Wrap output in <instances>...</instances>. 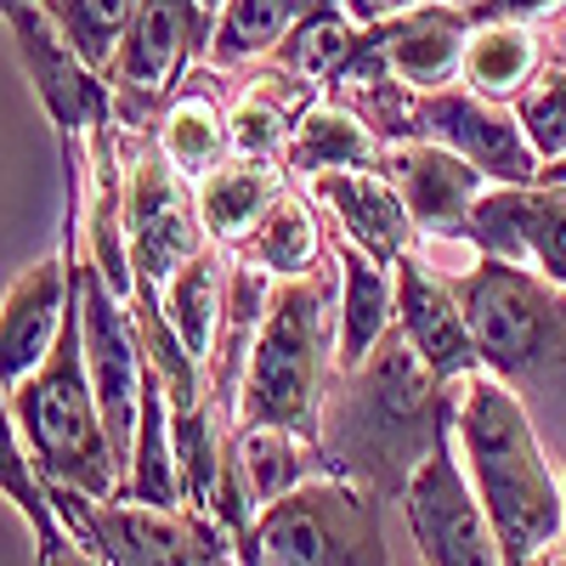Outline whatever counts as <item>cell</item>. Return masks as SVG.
Wrapping results in <instances>:
<instances>
[{
    "instance_id": "18",
    "label": "cell",
    "mask_w": 566,
    "mask_h": 566,
    "mask_svg": "<svg viewBox=\"0 0 566 566\" xmlns=\"http://www.w3.org/2000/svg\"><path fill=\"white\" fill-rule=\"evenodd\" d=\"M397 335L431 363L442 380H470V374H482L476 335H470V323H464V306L453 295V283L424 255L397 261Z\"/></svg>"
},
{
    "instance_id": "39",
    "label": "cell",
    "mask_w": 566,
    "mask_h": 566,
    "mask_svg": "<svg viewBox=\"0 0 566 566\" xmlns=\"http://www.w3.org/2000/svg\"><path fill=\"white\" fill-rule=\"evenodd\" d=\"M312 7H346V0H312Z\"/></svg>"
},
{
    "instance_id": "26",
    "label": "cell",
    "mask_w": 566,
    "mask_h": 566,
    "mask_svg": "<svg viewBox=\"0 0 566 566\" xmlns=\"http://www.w3.org/2000/svg\"><path fill=\"white\" fill-rule=\"evenodd\" d=\"M154 142H159V154L170 159V170H181L187 181H199V176H210L216 165L232 159L227 108L210 97L205 85H193V80H187L176 97H170V108H165Z\"/></svg>"
},
{
    "instance_id": "8",
    "label": "cell",
    "mask_w": 566,
    "mask_h": 566,
    "mask_svg": "<svg viewBox=\"0 0 566 566\" xmlns=\"http://www.w3.org/2000/svg\"><path fill=\"white\" fill-rule=\"evenodd\" d=\"M210 12L199 0H142L130 18L114 63L103 69L114 91V125L119 136H154L170 97L193 80V63L210 52Z\"/></svg>"
},
{
    "instance_id": "19",
    "label": "cell",
    "mask_w": 566,
    "mask_h": 566,
    "mask_svg": "<svg viewBox=\"0 0 566 566\" xmlns=\"http://www.w3.org/2000/svg\"><path fill=\"white\" fill-rule=\"evenodd\" d=\"M323 97L317 80H301L277 63H261V74L239 91V103L227 108V136H232V154L239 159H266L283 165V148L295 136V119Z\"/></svg>"
},
{
    "instance_id": "24",
    "label": "cell",
    "mask_w": 566,
    "mask_h": 566,
    "mask_svg": "<svg viewBox=\"0 0 566 566\" xmlns=\"http://www.w3.org/2000/svg\"><path fill=\"white\" fill-rule=\"evenodd\" d=\"M0 499L23 515V527L34 538V566H63L74 538H69L63 515L52 504V488L40 482V470H34V459L23 448V431L12 419V391L7 386H0Z\"/></svg>"
},
{
    "instance_id": "31",
    "label": "cell",
    "mask_w": 566,
    "mask_h": 566,
    "mask_svg": "<svg viewBox=\"0 0 566 566\" xmlns=\"http://www.w3.org/2000/svg\"><path fill=\"white\" fill-rule=\"evenodd\" d=\"M510 114H515V125H522L527 148L538 154V165L560 159L566 154V63L549 57L522 91H515Z\"/></svg>"
},
{
    "instance_id": "35",
    "label": "cell",
    "mask_w": 566,
    "mask_h": 566,
    "mask_svg": "<svg viewBox=\"0 0 566 566\" xmlns=\"http://www.w3.org/2000/svg\"><path fill=\"white\" fill-rule=\"evenodd\" d=\"M560 499H566V459H560ZM560 566H566V522H560V538H555V549H549Z\"/></svg>"
},
{
    "instance_id": "25",
    "label": "cell",
    "mask_w": 566,
    "mask_h": 566,
    "mask_svg": "<svg viewBox=\"0 0 566 566\" xmlns=\"http://www.w3.org/2000/svg\"><path fill=\"white\" fill-rule=\"evenodd\" d=\"M544 63H549V40L538 23H470L459 80L493 103H515V91Z\"/></svg>"
},
{
    "instance_id": "10",
    "label": "cell",
    "mask_w": 566,
    "mask_h": 566,
    "mask_svg": "<svg viewBox=\"0 0 566 566\" xmlns=\"http://www.w3.org/2000/svg\"><path fill=\"white\" fill-rule=\"evenodd\" d=\"M397 510H402V527L413 538L419 566H504V549L488 527V510L464 476L459 442H442L413 470Z\"/></svg>"
},
{
    "instance_id": "12",
    "label": "cell",
    "mask_w": 566,
    "mask_h": 566,
    "mask_svg": "<svg viewBox=\"0 0 566 566\" xmlns=\"http://www.w3.org/2000/svg\"><path fill=\"white\" fill-rule=\"evenodd\" d=\"M0 23H7L12 52H18V63H23L29 85H34L45 119L57 125L63 142H85L91 130L114 125V91H108L103 69H91L63 40V29L34 7V0L0 7Z\"/></svg>"
},
{
    "instance_id": "38",
    "label": "cell",
    "mask_w": 566,
    "mask_h": 566,
    "mask_svg": "<svg viewBox=\"0 0 566 566\" xmlns=\"http://www.w3.org/2000/svg\"><path fill=\"white\" fill-rule=\"evenodd\" d=\"M527 566H560V560H555V555H538V560H527Z\"/></svg>"
},
{
    "instance_id": "33",
    "label": "cell",
    "mask_w": 566,
    "mask_h": 566,
    "mask_svg": "<svg viewBox=\"0 0 566 566\" xmlns=\"http://www.w3.org/2000/svg\"><path fill=\"white\" fill-rule=\"evenodd\" d=\"M538 29H544V34H555V40H549V57H555V52H566V7H560L549 23H538Z\"/></svg>"
},
{
    "instance_id": "32",
    "label": "cell",
    "mask_w": 566,
    "mask_h": 566,
    "mask_svg": "<svg viewBox=\"0 0 566 566\" xmlns=\"http://www.w3.org/2000/svg\"><path fill=\"white\" fill-rule=\"evenodd\" d=\"M413 7H424V0H346V12H352L357 23H386V18L413 12Z\"/></svg>"
},
{
    "instance_id": "23",
    "label": "cell",
    "mask_w": 566,
    "mask_h": 566,
    "mask_svg": "<svg viewBox=\"0 0 566 566\" xmlns=\"http://www.w3.org/2000/svg\"><path fill=\"white\" fill-rule=\"evenodd\" d=\"M380 154H386V142L346 103L317 97L295 119V136H290V148H283V170H290V181H312V176H328V170H368V165H380Z\"/></svg>"
},
{
    "instance_id": "1",
    "label": "cell",
    "mask_w": 566,
    "mask_h": 566,
    "mask_svg": "<svg viewBox=\"0 0 566 566\" xmlns=\"http://www.w3.org/2000/svg\"><path fill=\"white\" fill-rule=\"evenodd\" d=\"M453 413L459 380H442L391 328L357 368L335 374L317 419V448L335 476L363 482L386 510H397L413 470L453 442Z\"/></svg>"
},
{
    "instance_id": "13",
    "label": "cell",
    "mask_w": 566,
    "mask_h": 566,
    "mask_svg": "<svg viewBox=\"0 0 566 566\" xmlns=\"http://www.w3.org/2000/svg\"><path fill=\"white\" fill-rule=\"evenodd\" d=\"M464 244L510 266H533L566 290V187L488 181V193L470 205Z\"/></svg>"
},
{
    "instance_id": "30",
    "label": "cell",
    "mask_w": 566,
    "mask_h": 566,
    "mask_svg": "<svg viewBox=\"0 0 566 566\" xmlns=\"http://www.w3.org/2000/svg\"><path fill=\"white\" fill-rule=\"evenodd\" d=\"M34 7L63 29V40L91 69H108L130 18L142 12V0H34Z\"/></svg>"
},
{
    "instance_id": "34",
    "label": "cell",
    "mask_w": 566,
    "mask_h": 566,
    "mask_svg": "<svg viewBox=\"0 0 566 566\" xmlns=\"http://www.w3.org/2000/svg\"><path fill=\"white\" fill-rule=\"evenodd\" d=\"M538 181H549V187H566V154H560V159H549V165H538Z\"/></svg>"
},
{
    "instance_id": "28",
    "label": "cell",
    "mask_w": 566,
    "mask_h": 566,
    "mask_svg": "<svg viewBox=\"0 0 566 566\" xmlns=\"http://www.w3.org/2000/svg\"><path fill=\"white\" fill-rule=\"evenodd\" d=\"M227 261L232 250L227 244H205L193 261H181L170 272V283L159 290V306L176 328V340L199 357L205 368V352H210V335H216V317H221V295H227Z\"/></svg>"
},
{
    "instance_id": "16",
    "label": "cell",
    "mask_w": 566,
    "mask_h": 566,
    "mask_svg": "<svg viewBox=\"0 0 566 566\" xmlns=\"http://www.w3.org/2000/svg\"><path fill=\"white\" fill-rule=\"evenodd\" d=\"M317 470H328L317 442L283 431V424H232L227 459H221V488H216V522L227 533L250 527L255 510H266L272 499L301 488Z\"/></svg>"
},
{
    "instance_id": "6",
    "label": "cell",
    "mask_w": 566,
    "mask_h": 566,
    "mask_svg": "<svg viewBox=\"0 0 566 566\" xmlns=\"http://www.w3.org/2000/svg\"><path fill=\"white\" fill-rule=\"evenodd\" d=\"M386 504L363 482L317 470L301 488L272 499L232 533L239 566H397Z\"/></svg>"
},
{
    "instance_id": "14",
    "label": "cell",
    "mask_w": 566,
    "mask_h": 566,
    "mask_svg": "<svg viewBox=\"0 0 566 566\" xmlns=\"http://www.w3.org/2000/svg\"><path fill=\"white\" fill-rule=\"evenodd\" d=\"M464 40H470V18L459 7H442V0H424V7L397 12L386 23H363V52L346 74L397 80L408 91H442L459 80Z\"/></svg>"
},
{
    "instance_id": "20",
    "label": "cell",
    "mask_w": 566,
    "mask_h": 566,
    "mask_svg": "<svg viewBox=\"0 0 566 566\" xmlns=\"http://www.w3.org/2000/svg\"><path fill=\"white\" fill-rule=\"evenodd\" d=\"M340 266V368H357L397 328V266L328 232Z\"/></svg>"
},
{
    "instance_id": "36",
    "label": "cell",
    "mask_w": 566,
    "mask_h": 566,
    "mask_svg": "<svg viewBox=\"0 0 566 566\" xmlns=\"http://www.w3.org/2000/svg\"><path fill=\"white\" fill-rule=\"evenodd\" d=\"M442 7H459V12H470V7H482V0H442Z\"/></svg>"
},
{
    "instance_id": "4",
    "label": "cell",
    "mask_w": 566,
    "mask_h": 566,
    "mask_svg": "<svg viewBox=\"0 0 566 566\" xmlns=\"http://www.w3.org/2000/svg\"><path fill=\"white\" fill-rule=\"evenodd\" d=\"M340 374V266L335 250L306 277H283L250 346L239 424H283L317 442L323 397Z\"/></svg>"
},
{
    "instance_id": "40",
    "label": "cell",
    "mask_w": 566,
    "mask_h": 566,
    "mask_svg": "<svg viewBox=\"0 0 566 566\" xmlns=\"http://www.w3.org/2000/svg\"><path fill=\"white\" fill-rule=\"evenodd\" d=\"M0 7H18V0H0Z\"/></svg>"
},
{
    "instance_id": "3",
    "label": "cell",
    "mask_w": 566,
    "mask_h": 566,
    "mask_svg": "<svg viewBox=\"0 0 566 566\" xmlns=\"http://www.w3.org/2000/svg\"><path fill=\"white\" fill-rule=\"evenodd\" d=\"M453 442H459L470 488H476L488 510V527L504 549V566H527L549 555L566 522L560 464L549 459L538 424L515 402V391L499 386L493 374L459 380Z\"/></svg>"
},
{
    "instance_id": "9",
    "label": "cell",
    "mask_w": 566,
    "mask_h": 566,
    "mask_svg": "<svg viewBox=\"0 0 566 566\" xmlns=\"http://www.w3.org/2000/svg\"><path fill=\"white\" fill-rule=\"evenodd\" d=\"M119 159H125V244L130 266L142 283H170L181 261H193L210 239L199 221L193 181L170 170L154 136H119Z\"/></svg>"
},
{
    "instance_id": "5",
    "label": "cell",
    "mask_w": 566,
    "mask_h": 566,
    "mask_svg": "<svg viewBox=\"0 0 566 566\" xmlns=\"http://www.w3.org/2000/svg\"><path fill=\"white\" fill-rule=\"evenodd\" d=\"M12 419L23 431V448L40 470L45 488H74L91 499H119V453L103 424V402L85 368V340H80V306L69 301L63 335L45 352V363L12 391Z\"/></svg>"
},
{
    "instance_id": "27",
    "label": "cell",
    "mask_w": 566,
    "mask_h": 566,
    "mask_svg": "<svg viewBox=\"0 0 566 566\" xmlns=\"http://www.w3.org/2000/svg\"><path fill=\"white\" fill-rule=\"evenodd\" d=\"M306 7H312V0H227V7L216 12V23H210L205 69L232 74V69L266 63L272 45L306 18Z\"/></svg>"
},
{
    "instance_id": "11",
    "label": "cell",
    "mask_w": 566,
    "mask_h": 566,
    "mask_svg": "<svg viewBox=\"0 0 566 566\" xmlns=\"http://www.w3.org/2000/svg\"><path fill=\"white\" fill-rule=\"evenodd\" d=\"M424 136L442 142L459 159H470L488 181H538V154L527 148L522 125H515L510 103H493L464 80L442 91H408L402 103V142Z\"/></svg>"
},
{
    "instance_id": "2",
    "label": "cell",
    "mask_w": 566,
    "mask_h": 566,
    "mask_svg": "<svg viewBox=\"0 0 566 566\" xmlns=\"http://www.w3.org/2000/svg\"><path fill=\"white\" fill-rule=\"evenodd\" d=\"M482 374L515 391L549 459H566V290L533 266L476 255L448 272Z\"/></svg>"
},
{
    "instance_id": "37",
    "label": "cell",
    "mask_w": 566,
    "mask_h": 566,
    "mask_svg": "<svg viewBox=\"0 0 566 566\" xmlns=\"http://www.w3.org/2000/svg\"><path fill=\"white\" fill-rule=\"evenodd\" d=\"M199 7H205V12H210V18H216V12H221V7H227V0H199Z\"/></svg>"
},
{
    "instance_id": "22",
    "label": "cell",
    "mask_w": 566,
    "mask_h": 566,
    "mask_svg": "<svg viewBox=\"0 0 566 566\" xmlns=\"http://www.w3.org/2000/svg\"><path fill=\"white\" fill-rule=\"evenodd\" d=\"M290 187V170L266 165V159H239L232 154L227 165H216L210 176L193 181V199H199V221H205V239L210 244H239L244 232L272 210V199Z\"/></svg>"
},
{
    "instance_id": "29",
    "label": "cell",
    "mask_w": 566,
    "mask_h": 566,
    "mask_svg": "<svg viewBox=\"0 0 566 566\" xmlns=\"http://www.w3.org/2000/svg\"><path fill=\"white\" fill-rule=\"evenodd\" d=\"M363 52V23L346 12V7H306V18L283 34L272 45V57L277 69H290L301 80H317L323 91L335 85Z\"/></svg>"
},
{
    "instance_id": "15",
    "label": "cell",
    "mask_w": 566,
    "mask_h": 566,
    "mask_svg": "<svg viewBox=\"0 0 566 566\" xmlns=\"http://www.w3.org/2000/svg\"><path fill=\"white\" fill-rule=\"evenodd\" d=\"M380 170L402 193V205L419 227V244H464L470 205L488 193V176L476 165L459 159L453 148H442V142L408 136V142H386Z\"/></svg>"
},
{
    "instance_id": "41",
    "label": "cell",
    "mask_w": 566,
    "mask_h": 566,
    "mask_svg": "<svg viewBox=\"0 0 566 566\" xmlns=\"http://www.w3.org/2000/svg\"><path fill=\"white\" fill-rule=\"evenodd\" d=\"M555 57H560V63H566V52H555Z\"/></svg>"
},
{
    "instance_id": "17",
    "label": "cell",
    "mask_w": 566,
    "mask_h": 566,
    "mask_svg": "<svg viewBox=\"0 0 566 566\" xmlns=\"http://www.w3.org/2000/svg\"><path fill=\"white\" fill-rule=\"evenodd\" d=\"M306 193L317 199L328 232H340V239H352L357 250L380 255V261H402L419 250V227L402 205V193L391 187V176L380 165L368 170H328V176H312L301 181Z\"/></svg>"
},
{
    "instance_id": "7",
    "label": "cell",
    "mask_w": 566,
    "mask_h": 566,
    "mask_svg": "<svg viewBox=\"0 0 566 566\" xmlns=\"http://www.w3.org/2000/svg\"><path fill=\"white\" fill-rule=\"evenodd\" d=\"M52 504L91 566H239L232 533L193 504L154 510L130 499H91L74 488H52Z\"/></svg>"
},
{
    "instance_id": "21",
    "label": "cell",
    "mask_w": 566,
    "mask_h": 566,
    "mask_svg": "<svg viewBox=\"0 0 566 566\" xmlns=\"http://www.w3.org/2000/svg\"><path fill=\"white\" fill-rule=\"evenodd\" d=\"M232 250H239L244 261H255V266H266L277 283L283 277H306V272H317L328 261V221H323V210H317V199L306 193V187L290 181L272 199V210Z\"/></svg>"
}]
</instances>
